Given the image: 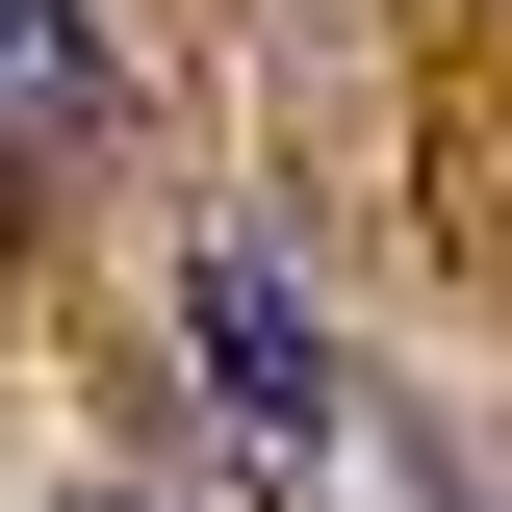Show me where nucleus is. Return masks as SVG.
I'll use <instances>...</instances> for the list:
<instances>
[{
    "mask_svg": "<svg viewBox=\"0 0 512 512\" xmlns=\"http://www.w3.org/2000/svg\"><path fill=\"white\" fill-rule=\"evenodd\" d=\"M103 128V0H0V154H77Z\"/></svg>",
    "mask_w": 512,
    "mask_h": 512,
    "instance_id": "obj_2",
    "label": "nucleus"
},
{
    "mask_svg": "<svg viewBox=\"0 0 512 512\" xmlns=\"http://www.w3.org/2000/svg\"><path fill=\"white\" fill-rule=\"evenodd\" d=\"M180 333H205V384H231L256 436H333V359H308V308H282V256H256V231L180 256Z\"/></svg>",
    "mask_w": 512,
    "mask_h": 512,
    "instance_id": "obj_1",
    "label": "nucleus"
},
{
    "mask_svg": "<svg viewBox=\"0 0 512 512\" xmlns=\"http://www.w3.org/2000/svg\"><path fill=\"white\" fill-rule=\"evenodd\" d=\"M52 512H180V487H52Z\"/></svg>",
    "mask_w": 512,
    "mask_h": 512,
    "instance_id": "obj_3",
    "label": "nucleus"
},
{
    "mask_svg": "<svg viewBox=\"0 0 512 512\" xmlns=\"http://www.w3.org/2000/svg\"><path fill=\"white\" fill-rule=\"evenodd\" d=\"M410 512H487V487H410Z\"/></svg>",
    "mask_w": 512,
    "mask_h": 512,
    "instance_id": "obj_4",
    "label": "nucleus"
}]
</instances>
